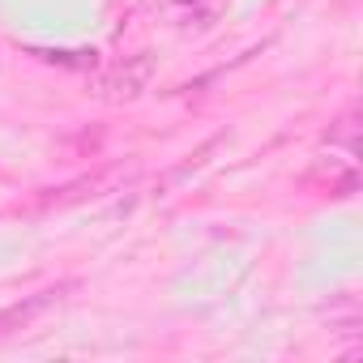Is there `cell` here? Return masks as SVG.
<instances>
[{"instance_id":"3957f363","label":"cell","mask_w":363,"mask_h":363,"mask_svg":"<svg viewBox=\"0 0 363 363\" xmlns=\"http://www.w3.org/2000/svg\"><path fill=\"white\" fill-rule=\"evenodd\" d=\"M171 5H175V13L184 18V22H197V26H206V22L218 13V5H223V0H171Z\"/></svg>"},{"instance_id":"277c9868","label":"cell","mask_w":363,"mask_h":363,"mask_svg":"<svg viewBox=\"0 0 363 363\" xmlns=\"http://www.w3.org/2000/svg\"><path fill=\"white\" fill-rule=\"evenodd\" d=\"M329 141H342V145H346V154H354V116H342V120H337V128L329 133Z\"/></svg>"},{"instance_id":"7a4b0ae2","label":"cell","mask_w":363,"mask_h":363,"mask_svg":"<svg viewBox=\"0 0 363 363\" xmlns=\"http://www.w3.org/2000/svg\"><path fill=\"white\" fill-rule=\"evenodd\" d=\"M60 291H65V286H60ZM60 291H39L35 299H26V303H13L9 312H0V329H18V325H30V320H35V316H39L48 303H56V299H60Z\"/></svg>"},{"instance_id":"6da1fadb","label":"cell","mask_w":363,"mask_h":363,"mask_svg":"<svg viewBox=\"0 0 363 363\" xmlns=\"http://www.w3.org/2000/svg\"><path fill=\"white\" fill-rule=\"evenodd\" d=\"M154 77V56L141 52V56H128L124 65H116L107 77H103V94L107 99H137Z\"/></svg>"}]
</instances>
